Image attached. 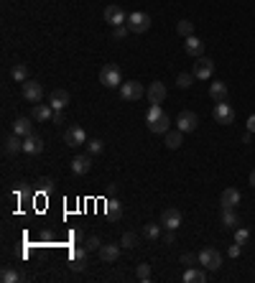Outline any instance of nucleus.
<instances>
[{"instance_id": "f3484780", "label": "nucleus", "mask_w": 255, "mask_h": 283, "mask_svg": "<svg viewBox=\"0 0 255 283\" xmlns=\"http://www.w3.org/2000/svg\"><path fill=\"white\" fill-rule=\"evenodd\" d=\"M51 117H54V107L51 105H44V102L33 105V120L36 123H51Z\"/></svg>"}, {"instance_id": "de8ad7c7", "label": "nucleus", "mask_w": 255, "mask_h": 283, "mask_svg": "<svg viewBox=\"0 0 255 283\" xmlns=\"http://www.w3.org/2000/svg\"><path fill=\"white\" fill-rule=\"evenodd\" d=\"M74 240H77V242H82V240H84V235H82V230H74Z\"/></svg>"}, {"instance_id": "09e8293b", "label": "nucleus", "mask_w": 255, "mask_h": 283, "mask_svg": "<svg viewBox=\"0 0 255 283\" xmlns=\"http://www.w3.org/2000/svg\"><path fill=\"white\" fill-rule=\"evenodd\" d=\"M250 140H252V133H250V130H247V133H245V135H242V143H250Z\"/></svg>"}, {"instance_id": "bb28decb", "label": "nucleus", "mask_w": 255, "mask_h": 283, "mask_svg": "<svg viewBox=\"0 0 255 283\" xmlns=\"http://www.w3.org/2000/svg\"><path fill=\"white\" fill-rule=\"evenodd\" d=\"M181 280H184V283H204V280H207V273H204L202 268H189V270L181 275Z\"/></svg>"}, {"instance_id": "a19ab883", "label": "nucleus", "mask_w": 255, "mask_h": 283, "mask_svg": "<svg viewBox=\"0 0 255 283\" xmlns=\"http://www.w3.org/2000/svg\"><path fill=\"white\" fill-rule=\"evenodd\" d=\"M161 240H163V245H174V242H176V235H174V230H166V232L161 235Z\"/></svg>"}, {"instance_id": "e433bc0d", "label": "nucleus", "mask_w": 255, "mask_h": 283, "mask_svg": "<svg viewBox=\"0 0 255 283\" xmlns=\"http://www.w3.org/2000/svg\"><path fill=\"white\" fill-rule=\"evenodd\" d=\"M128 33H131V28H128V23H125V26H115V28H112V38H115V41H120V38H125Z\"/></svg>"}, {"instance_id": "c756f323", "label": "nucleus", "mask_w": 255, "mask_h": 283, "mask_svg": "<svg viewBox=\"0 0 255 283\" xmlns=\"http://www.w3.org/2000/svg\"><path fill=\"white\" fill-rule=\"evenodd\" d=\"M11 77L16 79V82H26V79H28V66L21 64V61H16V64L11 66Z\"/></svg>"}, {"instance_id": "6e6552de", "label": "nucleus", "mask_w": 255, "mask_h": 283, "mask_svg": "<svg viewBox=\"0 0 255 283\" xmlns=\"http://www.w3.org/2000/svg\"><path fill=\"white\" fill-rule=\"evenodd\" d=\"M176 125H179L181 133H194L197 125H199V117H197V112L184 110V112H179V117H176Z\"/></svg>"}, {"instance_id": "7c9ffc66", "label": "nucleus", "mask_w": 255, "mask_h": 283, "mask_svg": "<svg viewBox=\"0 0 255 283\" xmlns=\"http://www.w3.org/2000/svg\"><path fill=\"white\" fill-rule=\"evenodd\" d=\"M176 31H179V36L189 38V36H194V23L184 18V21H179V23H176Z\"/></svg>"}, {"instance_id": "c9c22d12", "label": "nucleus", "mask_w": 255, "mask_h": 283, "mask_svg": "<svg viewBox=\"0 0 255 283\" xmlns=\"http://www.w3.org/2000/svg\"><path fill=\"white\" fill-rule=\"evenodd\" d=\"M84 248H87L90 253H92V250H100V248H102V240H100L97 235H90L87 240H84Z\"/></svg>"}, {"instance_id": "ddd939ff", "label": "nucleus", "mask_w": 255, "mask_h": 283, "mask_svg": "<svg viewBox=\"0 0 255 283\" xmlns=\"http://www.w3.org/2000/svg\"><path fill=\"white\" fill-rule=\"evenodd\" d=\"M146 97L151 105H161L166 100V85L163 82H151V87L146 90Z\"/></svg>"}, {"instance_id": "c03bdc74", "label": "nucleus", "mask_w": 255, "mask_h": 283, "mask_svg": "<svg viewBox=\"0 0 255 283\" xmlns=\"http://www.w3.org/2000/svg\"><path fill=\"white\" fill-rule=\"evenodd\" d=\"M240 253H242V245H240V242L230 245V250H227V255H230V258H240Z\"/></svg>"}, {"instance_id": "dca6fc26", "label": "nucleus", "mask_w": 255, "mask_h": 283, "mask_svg": "<svg viewBox=\"0 0 255 283\" xmlns=\"http://www.w3.org/2000/svg\"><path fill=\"white\" fill-rule=\"evenodd\" d=\"M184 51L189 56L199 59V56H204V41H202V38H197V36H189L186 41H184Z\"/></svg>"}, {"instance_id": "79ce46f5", "label": "nucleus", "mask_w": 255, "mask_h": 283, "mask_svg": "<svg viewBox=\"0 0 255 283\" xmlns=\"http://www.w3.org/2000/svg\"><path fill=\"white\" fill-rule=\"evenodd\" d=\"M51 184H54V181H51L49 176H44V179H38V189H41V191H44V194H46V191H51Z\"/></svg>"}, {"instance_id": "37998d69", "label": "nucleus", "mask_w": 255, "mask_h": 283, "mask_svg": "<svg viewBox=\"0 0 255 283\" xmlns=\"http://www.w3.org/2000/svg\"><path fill=\"white\" fill-rule=\"evenodd\" d=\"M181 263H184V265H194V263H199V255H192V253H184V255H181Z\"/></svg>"}, {"instance_id": "72a5a7b5", "label": "nucleus", "mask_w": 255, "mask_h": 283, "mask_svg": "<svg viewBox=\"0 0 255 283\" xmlns=\"http://www.w3.org/2000/svg\"><path fill=\"white\" fill-rule=\"evenodd\" d=\"M136 242H138V235H136V232H125L122 240H120V245L131 250V248H136Z\"/></svg>"}, {"instance_id": "f8f14e48", "label": "nucleus", "mask_w": 255, "mask_h": 283, "mask_svg": "<svg viewBox=\"0 0 255 283\" xmlns=\"http://www.w3.org/2000/svg\"><path fill=\"white\" fill-rule=\"evenodd\" d=\"M105 21L115 28V26H125L128 23V16H125V11L120 6H107L105 8Z\"/></svg>"}, {"instance_id": "f03ea898", "label": "nucleus", "mask_w": 255, "mask_h": 283, "mask_svg": "<svg viewBox=\"0 0 255 283\" xmlns=\"http://www.w3.org/2000/svg\"><path fill=\"white\" fill-rule=\"evenodd\" d=\"M212 117H215L220 125H232V123H235V107H232L230 102H215Z\"/></svg>"}, {"instance_id": "aec40b11", "label": "nucleus", "mask_w": 255, "mask_h": 283, "mask_svg": "<svg viewBox=\"0 0 255 283\" xmlns=\"http://www.w3.org/2000/svg\"><path fill=\"white\" fill-rule=\"evenodd\" d=\"M120 248H122V245H102V248L97 250V255H100L102 263H115V260L120 258Z\"/></svg>"}, {"instance_id": "2f4dec72", "label": "nucleus", "mask_w": 255, "mask_h": 283, "mask_svg": "<svg viewBox=\"0 0 255 283\" xmlns=\"http://www.w3.org/2000/svg\"><path fill=\"white\" fill-rule=\"evenodd\" d=\"M0 280H3V283H16V280H21V273L13 270V268H3V273H0Z\"/></svg>"}, {"instance_id": "4c0bfd02", "label": "nucleus", "mask_w": 255, "mask_h": 283, "mask_svg": "<svg viewBox=\"0 0 255 283\" xmlns=\"http://www.w3.org/2000/svg\"><path fill=\"white\" fill-rule=\"evenodd\" d=\"M161 115H163L161 105H151V107H148V115H146V123H151V120H156V117H161Z\"/></svg>"}, {"instance_id": "2eb2a0df", "label": "nucleus", "mask_w": 255, "mask_h": 283, "mask_svg": "<svg viewBox=\"0 0 255 283\" xmlns=\"http://www.w3.org/2000/svg\"><path fill=\"white\" fill-rule=\"evenodd\" d=\"M168 128H171V117H168L166 112H163L161 117H156V120H151V123H148V130L156 133V135H166Z\"/></svg>"}, {"instance_id": "f257e3e1", "label": "nucleus", "mask_w": 255, "mask_h": 283, "mask_svg": "<svg viewBox=\"0 0 255 283\" xmlns=\"http://www.w3.org/2000/svg\"><path fill=\"white\" fill-rule=\"evenodd\" d=\"M100 82H102V87H107V90H117V87L122 85V74H120V69H117L115 64H107V66H102V72H100Z\"/></svg>"}, {"instance_id": "7ed1b4c3", "label": "nucleus", "mask_w": 255, "mask_h": 283, "mask_svg": "<svg viewBox=\"0 0 255 283\" xmlns=\"http://www.w3.org/2000/svg\"><path fill=\"white\" fill-rule=\"evenodd\" d=\"M199 265L207 268V270H220V268H222V255H220V250L204 248V250L199 253Z\"/></svg>"}, {"instance_id": "5701e85b", "label": "nucleus", "mask_w": 255, "mask_h": 283, "mask_svg": "<svg viewBox=\"0 0 255 283\" xmlns=\"http://www.w3.org/2000/svg\"><path fill=\"white\" fill-rule=\"evenodd\" d=\"M49 105H51L54 110H64V107L69 105V92H67V90H54L51 97H49Z\"/></svg>"}, {"instance_id": "393cba45", "label": "nucleus", "mask_w": 255, "mask_h": 283, "mask_svg": "<svg viewBox=\"0 0 255 283\" xmlns=\"http://www.w3.org/2000/svg\"><path fill=\"white\" fill-rule=\"evenodd\" d=\"M13 133H16V135H21V138L31 135V133H33V123H31V117H18L16 123H13Z\"/></svg>"}, {"instance_id": "a211bd4d", "label": "nucleus", "mask_w": 255, "mask_h": 283, "mask_svg": "<svg viewBox=\"0 0 255 283\" xmlns=\"http://www.w3.org/2000/svg\"><path fill=\"white\" fill-rule=\"evenodd\" d=\"M240 199H242V194H240L237 189L227 186V189L222 191V196H220V204H222V207H232V209H235V207L240 204Z\"/></svg>"}, {"instance_id": "f704fd0d", "label": "nucleus", "mask_w": 255, "mask_h": 283, "mask_svg": "<svg viewBox=\"0 0 255 283\" xmlns=\"http://www.w3.org/2000/svg\"><path fill=\"white\" fill-rule=\"evenodd\" d=\"M194 79H197L194 74H186V72H181V74L176 77V85H179L181 90H186V87H192V82H194Z\"/></svg>"}, {"instance_id": "c85d7f7f", "label": "nucleus", "mask_w": 255, "mask_h": 283, "mask_svg": "<svg viewBox=\"0 0 255 283\" xmlns=\"http://www.w3.org/2000/svg\"><path fill=\"white\" fill-rule=\"evenodd\" d=\"M163 235V230H161V225L158 222H148V225H143V237L146 240H158Z\"/></svg>"}, {"instance_id": "6ab92c4d", "label": "nucleus", "mask_w": 255, "mask_h": 283, "mask_svg": "<svg viewBox=\"0 0 255 283\" xmlns=\"http://www.w3.org/2000/svg\"><path fill=\"white\" fill-rule=\"evenodd\" d=\"M23 151V140H21V135H8L6 140H3V153L6 156H16V153H21Z\"/></svg>"}, {"instance_id": "b1692460", "label": "nucleus", "mask_w": 255, "mask_h": 283, "mask_svg": "<svg viewBox=\"0 0 255 283\" xmlns=\"http://www.w3.org/2000/svg\"><path fill=\"white\" fill-rule=\"evenodd\" d=\"M220 222H222V227L232 230V227H237V225H240V217L235 215V209H232V207H222V212H220Z\"/></svg>"}, {"instance_id": "4468645a", "label": "nucleus", "mask_w": 255, "mask_h": 283, "mask_svg": "<svg viewBox=\"0 0 255 283\" xmlns=\"http://www.w3.org/2000/svg\"><path fill=\"white\" fill-rule=\"evenodd\" d=\"M87 253H90L87 248H74L72 250V265L69 268L77 270V273H82L84 268H87Z\"/></svg>"}, {"instance_id": "412c9836", "label": "nucleus", "mask_w": 255, "mask_h": 283, "mask_svg": "<svg viewBox=\"0 0 255 283\" xmlns=\"http://www.w3.org/2000/svg\"><path fill=\"white\" fill-rule=\"evenodd\" d=\"M23 151L26 153H31V156H36V153H41V151H44V140H41L38 135H26L23 138Z\"/></svg>"}, {"instance_id": "4be33fe9", "label": "nucleus", "mask_w": 255, "mask_h": 283, "mask_svg": "<svg viewBox=\"0 0 255 283\" xmlns=\"http://www.w3.org/2000/svg\"><path fill=\"white\" fill-rule=\"evenodd\" d=\"M227 85L225 82H212L209 85V97L215 100V102H227Z\"/></svg>"}, {"instance_id": "58836bf2", "label": "nucleus", "mask_w": 255, "mask_h": 283, "mask_svg": "<svg viewBox=\"0 0 255 283\" xmlns=\"http://www.w3.org/2000/svg\"><path fill=\"white\" fill-rule=\"evenodd\" d=\"M247 237H250V230H245V227H237V230H235V242L245 245V242H247Z\"/></svg>"}, {"instance_id": "cd10ccee", "label": "nucleus", "mask_w": 255, "mask_h": 283, "mask_svg": "<svg viewBox=\"0 0 255 283\" xmlns=\"http://www.w3.org/2000/svg\"><path fill=\"white\" fill-rule=\"evenodd\" d=\"M105 212H107L110 220H120V217H122V204H120L117 199H110L107 204H105Z\"/></svg>"}, {"instance_id": "1a4fd4ad", "label": "nucleus", "mask_w": 255, "mask_h": 283, "mask_svg": "<svg viewBox=\"0 0 255 283\" xmlns=\"http://www.w3.org/2000/svg\"><path fill=\"white\" fill-rule=\"evenodd\" d=\"M90 169H92V153H82V156H74L72 158V174L74 176L90 174Z\"/></svg>"}, {"instance_id": "0eeeda50", "label": "nucleus", "mask_w": 255, "mask_h": 283, "mask_svg": "<svg viewBox=\"0 0 255 283\" xmlns=\"http://www.w3.org/2000/svg\"><path fill=\"white\" fill-rule=\"evenodd\" d=\"M41 97H44V87H41V82L26 79V82H23V100H26V102L38 105V102H41Z\"/></svg>"}, {"instance_id": "20e7f679", "label": "nucleus", "mask_w": 255, "mask_h": 283, "mask_svg": "<svg viewBox=\"0 0 255 283\" xmlns=\"http://www.w3.org/2000/svg\"><path fill=\"white\" fill-rule=\"evenodd\" d=\"M143 95H146V90H143L141 82H136V79H133V82H122L120 85V97L125 102H138Z\"/></svg>"}, {"instance_id": "ea45409f", "label": "nucleus", "mask_w": 255, "mask_h": 283, "mask_svg": "<svg viewBox=\"0 0 255 283\" xmlns=\"http://www.w3.org/2000/svg\"><path fill=\"white\" fill-rule=\"evenodd\" d=\"M102 148H105V143H102L100 138H95V140H87V151H90V153H102Z\"/></svg>"}, {"instance_id": "8fccbe9b", "label": "nucleus", "mask_w": 255, "mask_h": 283, "mask_svg": "<svg viewBox=\"0 0 255 283\" xmlns=\"http://www.w3.org/2000/svg\"><path fill=\"white\" fill-rule=\"evenodd\" d=\"M250 186H252V189H255V171H252V174H250Z\"/></svg>"}, {"instance_id": "39448f33", "label": "nucleus", "mask_w": 255, "mask_h": 283, "mask_svg": "<svg viewBox=\"0 0 255 283\" xmlns=\"http://www.w3.org/2000/svg\"><path fill=\"white\" fill-rule=\"evenodd\" d=\"M128 28H131V33H146L151 28V16L141 13V11L131 13V16H128Z\"/></svg>"}, {"instance_id": "a878e982", "label": "nucleus", "mask_w": 255, "mask_h": 283, "mask_svg": "<svg viewBox=\"0 0 255 283\" xmlns=\"http://www.w3.org/2000/svg\"><path fill=\"white\" fill-rule=\"evenodd\" d=\"M181 146H184V133H181V130H168V133H166V148L176 151V148H181Z\"/></svg>"}, {"instance_id": "9d476101", "label": "nucleus", "mask_w": 255, "mask_h": 283, "mask_svg": "<svg viewBox=\"0 0 255 283\" xmlns=\"http://www.w3.org/2000/svg\"><path fill=\"white\" fill-rule=\"evenodd\" d=\"M212 72H215V61H212L209 56H199V59L194 61L192 74H194L197 79H209V77H212Z\"/></svg>"}, {"instance_id": "473e14b6", "label": "nucleus", "mask_w": 255, "mask_h": 283, "mask_svg": "<svg viewBox=\"0 0 255 283\" xmlns=\"http://www.w3.org/2000/svg\"><path fill=\"white\" fill-rule=\"evenodd\" d=\"M136 278L138 280H151V265L148 263H138V268H136Z\"/></svg>"}, {"instance_id": "423d86ee", "label": "nucleus", "mask_w": 255, "mask_h": 283, "mask_svg": "<svg viewBox=\"0 0 255 283\" xmlns=\"http://www.w3.org/2000/svg\"><path fill=\"white\" fill-rule=\"evenodd\" d=\"M64 143L69 148H77V146H87V133H84V128L79 125H72L64 130Z\"/></svg>"}, {"instance_id": "9b49d317", "label": "nucleus", "mask_w": 255, "mask_h": 283, "mask_svg": "<svg viewBox=\"0 0 255 283\" xmlns=\"http://www.w3.org/2000/svg\"><path fill=\"white\" fill-rule=\"evenodd\" d=\"M181 222H184V217H181V212H179V209H174V207L163 209V215H161V225H163L166 230H179V227H181Z\"/></svg>"}, {"instance_id": "a18cd8bd", "label": "nucleus", "mask_w": 255, "mask_h": 283, "mask_svg": "<svg viewBox=\"0 0 255 283\" xmlns=\"http://www.w3.org/2000/svg\"><path fill=\"white\" fill-rule=\"evenodd\" d=\"M51 123H56V125H61V123H64V110H54Z\"/></svg>"}, {"instance_id": "49530a36", "label": "nucleus", "mask_w": 255, "mask_h": 283, "mask_svg": "<svg viewBox=\"0 0 255 283\" xmlns=\"http://www.w3.org/2000/svg\"><path fill=\"white\" fill-rule=\"evenodd\" d=\"M247 130H250V133H255V115H250V117H247Z\"/></svg>"}]
</instances>
